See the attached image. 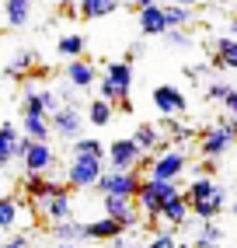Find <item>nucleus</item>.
<instances>
[{
  "label": "nucleus",
  "mask_w": 237,
  "mask_h": 248,
  "mask_svg": "<svg viewBox=\"0 0 237 248\" xmlns=\"http://www.w3.org/2000/svg\"><path fill=\"white\" fill-rule=\"evenodd\" d=\"M185 200L192 203V213L206 224V220H216L220 213L227 210V189H220L209 175H195L185 189Z\"/></svg>",
  "instance_id": "f257e3e1"
},
{
  "label": "nucleus",
  "mask_w": 237,
  "mask_h": 248,
  "mask_svg": "<svg viewBox=\"0 0 237 248\" xmlns=\"http://www.w3.org/2000/svg\"><path fill=\"white\" fill-rule=\"evenodd\" d=\"M129 91H133V63L129 60L108 63L98 80V98H105L112 105H122V112H129Z\"/></svg>",
  "instance_id": "f03ea898"
},
{
  "label": "nucleus",
  "mask_w": 237,
  "mask_h": 248,
  "mask_svg": "<svg viewBox=\"0 0 237 248\" xmlns=\"http://www.w3.org/2000/svg\"><path fill=\"white\" fill-rule=\"evenodd\" d=\"M175 196H181L178 182H161V178H143V189L136 196V206L147 213V224H157L161 220V210L175 200Z\"/></svg>",
  "instance_id": "7ed1b4c3"
},
{
  "label": "nucleus",
  "mask_w": 237,
  "mask_h": 248,
  "mask_svg": "<svg viewBox=\"0 0 237 248\" xmlns=\"http://www.w3.org/2000/svg\"><path fill=\"white\" fill-rule=\"evenodd\" d=\"M105 171H108L105 157L74 154V157H70V164H66V186H70V189H94Z\"/></svg>",
  "instance_id": "20e7f679"
},
{
  "label": "nucleus",
  "mask_w": 237,
  "mask_h": 248,
  "mask_svg": "<svg viewBox=\"0 0 237 248\" xmlns=\"http://www.w3.org/2000/svg\"><path fill=\"white\" fill-rule=\"evenodd\" d=\"M140 168H147V178H161V182H178L181 171L189 168V154L178 151V147H171V151L164 154H154V157H143Z\"/></svg>",
  "instance_id": "39448f33"
},
{
  "label": "nucleus",
  "mask_w": 237,
  "mask_h": 248,
  "mask_svg": "<svg viewBox=\"0 0 237 248\" xmlns=\"http://www.w3.org/2000/svg\"><path fill=\"white\" fill-rule=\"evenodd\" d=\"M143 147L133 140V137H118V140H112V147H108V168L112 171H136L140 164H143Z\"/></svg>",
  "instance_id": "423d86ee"
},
{
  "label": "nucleus",
  "mask_w": 237,
  "mask_h": 248,
  "mask_svg": "<svg viewBox=\"0 0 237 248\" xmlns=\"http://www.w3.org/2000/svg\"><path fill=\"white\" fill-rule=\"evenodd\" d=\"M140 189H143V178L136 171H112V168L94 186V192H101V196H126V200H136Z\"/></svg>",
  "instance_id": "0eeeda50"
},
{
  "label": "nucleus",
  "mask_w": 237,
  "mask_h": 248,
  "mask_svg": "<svg viewBox=\"0 0 237 248\" xmlns=\"http://www.w3.org/2000/svg\"><path fill=\"white\" fill-rule=\"evenodd\" d=\"M21 168L25 175H45L49 168H53V147H49L45 140H28L21 143Z\"/></svg>",
  "instance_id": "6e6552de"
},
{
  "label": "nucleus",
  "mask_w": 237,
  "mask_h": 248,
  "mask_svg": "<svg viewBox=\"0 0 237 248\" xmlns=\"http://www.w3.org/2000/svg\"><path fill=\"white\" fill-rule=\"evenodd\" d=\"M234 143H237V137L230 133V129H227L223 123H220V126L206 129V133L199 137V154L206 157V161H216V157H223Z\"/></svg>",
  "instance_id": "1a4fd4ad"
},
{
  "label": "nucleus",
  "mask_w": 237,
  "mask_h": 248,
  "mask_svg": "<svg viewBox=\"0 0 237 248\" xmlns=\"http://www.w3.org/2000/svg\"><path fill=\"white\" fill-rule=\"evenodd\" d=\"M53 133L63 137V140H70V143L80 140V133H84V112L77 105H63L53 115Z\"/></svg>",
  "instance_id": "9d476101"
},
{
  "label": "nucleus",
  "mask_w": 237,
  "mask_h": 248,
  "mask_svg": "<svg viewBox=\"0 0 237 248\" xmlns=\"http://www.w3.org/2000/svg\"><path fill=\"white\" fill-rule=\"evenodd\" d=\"M150 102H154L157 115H164V119H178V115L185 112V94L171 84H157L154 94H150Z\"/></svg>",
  "instance_id": "9b49d317"
},
{
  "label": "nucleus",
  "mask_w": 237,
  "mask_h": 248,
  "mask_svg": "<svg viewBox=\"0 0 237 248\" xmlns=\"http://www.w3.org/2000/svg\"><path fill=\"white\" fill-rule=\"evenodd\" d=\"M63 77L66 80H70V88H77V91H88V88H94L98 84V67H94V63L91 60H70V63H66V70H63Z\"/></svg>",
  "instance_id": "f8f14e48"
},
{
  "label": "nucleus",
  "mask_w": 237,
  "mask_h": 248,
  "mask_svg": "<svg viewBox=\"0 0 237 248\" xmlns=\"http://www.w3.org/2000/svg\"><path fill=\"white\" fill-rule=\"evenodd\" d=\"M101 206H105V217H115V220H122L129 231L140 224L136 200H126V196H101Z\"/></svg>",
  "instance_id": "ddd939ff"
},
{
  "label": "nucleus",
  "mask_w": 237,
  "mask_h": 248,
  "mask_svg": "<svg viewBox=\"0 0 237 248\" xmlns=\"http://www.w3.org/2000/svg\"><path fill=\"white\" fill-rule=\"evenodd\" d=\"M136 18H140V31H143V35H161V39H164L167 31H171V25H167V7H164V4L140 7Z\"/></svg>",
  "instance_id": "4468645a"
},
{
  "label": "nucleus",
  "mask_w": 237,
  "mask_h": 248,
  "mask_svg": "<svg viewBox=\"0 0 237 248\" xmlns=\"http://www.w3.org/2000/svg\"><path fill=\"white\" fill-rule=\"evenodd\" d=\"M70 213H74V196H70V186H63V189H59L49 203H42V217L53 224V227H56V224H66V220H74Z\"/></svg>",
  "instance_id": "2eb2a0df"
},
{
  "label": "nucleus",
  "mask_w": 237,
  "mask_h": 248,
  "mask_svg": "<svg viewBox=\"0 0 237 248\" xmlns=\"http://www.w3.org/2000/svg\"><path fill=\"white\" fill-rule=\"evenodd\" d=\"M21 143H25V133L7 119L4 126H0V161H4V164L21 161Z\"/></svg>",
  "instance_id": "dca6fc26"
},
{
  "label": "nucleus",
  "mask_w": 237,
  "mask_h": 248,
  "mask_svg": "<svg viewBox=\"0 0 237 248\" xmlns=\"http://www.w3.org/2000/svg\"><path fill=\"white\" fill-rule=\"evenodd\" d=\"M126 231H129V227H126L122 220H115V217H98V220L88 224V238H91V241H105V245H112L115 238H122Z\"/></svg>",
  "instance_id": "f3484780"
},
{
  "label": "nucleus",
  "mask_w": 237,
  "mask_h": 248,
  "mask_svg": "<svg viewBox=\"0 0 237 248\" xmlns=\"http://www.w3.org/2000/svg\"><path fill=\"white\" fill-rule=\"evenodd\" d=\"M31 11H35V0H4V21L11 31H21L31 21Z\"/></svg>",
  "instance_id": "a211bd4d"
},
{
  "label": "nucleus",
  "mask_w": 237,
  "mask_h": 248,
  "mask_svg": "<svg viewBox=\"0 0 237 248\" xmlns=\"http://www.w3.org/2000/svg\"><path fill=\"white\" fill-rule=\"evenodd\" d=\"M133 140L143 147V154H150V151H157V154L171 151V147H167V140H164V133H161L154 123H140V126H136V133H133Z\"/></svg>",
  "instance_id": "6ab92c4d"
},
{
  "label": "nucleus",
  "mask_w": 237,
  "mask_h": 248,
  "mask_svg": "<svg viewBox=\"0 0 237 248\" xmlns=\"http://www.w3.org/2000/svg\"><path fill=\"white\" fill-rule=\"evenodd\" d=\"M21 189H25V192H28V196H31V200H35L39 206H42V203H49V200H53V196H56L63 186H59V182H45L42 175H25Z\"/></svg>",
  "instance_id": "aec40b11"
},
{
  "label": "nucleus",
  "mask_w": 237,
  "mask_h": 248,
  "mask_svg": "<svg viewBox=\"0 0 237 248\" xmlns=\"http://www.w3.org/2000/svg\"><path fill=\"white\" fill-rule=\"evenodd\" d=\"M21 133L28 140H45L49 143V137H53V119H49V115H21Z\"/></svg>",
  "instance_id": "412c9836"
},
{
  "label": "nucleus",
  "mask_w": 237,
  "mask_h": 248,
  "mask_svg": "<svg viewBox=\"0 0 237 248\" xmlns=\"http://www.w3.org/2000/svg\"><path fill=\"white\" fill-rule=\"evenodd\" d=\"M112 11H118V0H77V14H80L84 21L108 18Z\"/></svg>",
  "instance_id": "4be33fe9"
},
{
  "label": "nucleus",
  "mask_w": 237,
  "mask_h": 248,
  "mask_svg": "<svg viewBox=\"0 0 237 248\" xmlns=\"http://www.w3.org/2000/svg\"><path fill=\"white\" fill-rule=\"evenodd\" d=\"M189 213H192V203L185 200V192H181V196H175V200L161 210V220H167L171 227H181V224H189Z\"/></svg>",
  "instance_id": "5701e85b"
},
{
  "label": "nucleus",
  "mask_w": 237,
  "mask_h": 248,
  "mask_svg": "<svg viewBox=\"0 0 237 248\" xmlns=\"http://www.w3.org/2000/svg\"><path fill=\"white\" fill-rule=\"evenodd\" d=\"M213 67H230V70H237V39H234V35H223V39H216Z\"/></svg>",
  "instance_id": "b1692460"
},
{
  "label": "nucleus",
  "mask_w": 237,
  "mask_h": 248,
  "mask_svg": "<svg viewBox=\"0 0 237 248\" xmlns=\"http://www.w3.org/2000/svg\"><path fill=\"white\" fill-rule=\"evenodd\" d=\"M195 248H223V227H220L216 220H206L199 227V234L192 241Z\"/></svg>",
  "instance_id": "393cba45"
},
{
  "label": "nucleus",
  "mask_w": 237,
  "mask_h": 248,
  "mask_svg": "<svg viewBox=\"0 0 237 248\" xmlns=\"http://www.w3.org/2000/svg\"><path fill=\"white\" fill-rule=\"evenodd\" d=\"M18 210H21L18 196H4V200H0V231H4V234H11V231L18 227Z\"/></svg>",
  "instance_id": "a878e982"
},
{
  "label": "nucleus",
  "mask_w": 237,
  "mask_h": 248,
  "mask_svg": "<svg viewBox=\"0 0 237 248\" xmlns=\"http://www.w3.org/2000/svg\"><path fill=\"white\" fill-rule=\"evenodd\" d=\"M53 238H56V241H66V245H77V241L88 238V224H80V220L56 224V227H53Z\"/></svg>",
  "instance_id": "bb28decb"
},
{
  "label": "nucleus",
  "mask_w": 237,
  "mask_h": 248,
  "mask_svg": "<svg viewBox=\"0 0 237 248\" xmlns=\"http://www.w3.org/2000/svg\"><path fill=\"white\" fill-rule=\"evenodd\" d=\"M21 115H49L45 112V102H42V91L39 88H31V84H25V91H21V108H18Z\"/></svg>",
  "instance_id": "cd10ccee"
},
{
  "label": "nucleus",
  "mask_w": 237,
  "mask_h": 248,
  "mask_svg": "<svg viewBox=\"0 0 237 248\" xmlns=\"http://www.w3.org/2000/svg\"><path fill=\"white\" fill-rule=\"evenodd\" d=\"M35 49H18V53H14L11 60H7V77H21L25 70H31L35 67Z\"/></svg>",
  "instance_id": "c85d7f7f"
},
{
  "label": "nucleus",
  "mask_w": 237,
  "mask_h": 248,
  "mask_svg": "<svg viewBox=\"0 0 237 248\" xmlns=\"http://www.w3.org/2000/svg\"><path fill=\"white\" fill-rule=\"evenodd\" d=\"M56 53L66 56V63H70V60H80V56H84V39L70 31V35H63V39L56 42Z\"/></svg>",
  "instance_id": "c756f323"
},
{
  "label": "nucleus",
  "mask_w": 237,
  "mask_h": 248,
  "mask_svg": "<svg viewBox=\"0 0 237 248\" xmlns=\"http://www.w3.org/2000/svg\"><path fill=\"white\" fill-rule=\"evenodd\" d=\"M88 119H91V126H108L112 123V102L94 98V102L88 105Z\"/></svg>",
  "instance_id": "7c9ffc66"
},
{
  "label": "nucleus",
  "mask_w": 237,
  "mask_h": 248,
  "mask_svg": "<svg viewBox=\"0 0 237 248\" xmlns=\"http://www.w3.org/2000/svg\"><path fill=\"white\" fill-rule=\"evenodd\" d=\"M167 7V25L171 28H189L195 18V7H178V4H164Z\"/></svg>",
  "instance_id": "2f4dec72"
},
{
  "label": "nucleus",
  "mask_w": 237,
  "mask_h": 248,
  "mask_svg": "<svg viewBox=\"0 0 237 248\" xmlns=\"http://www.w3.org/2000/svg\"><path fill=\"white\" fill-rule=\"evenodd\" d=\"M74 154H91V157H108V151L101 147L94 137H80V140H74Z\"/></svg>",
  "instance_id": "473e14b6"
},
{
  "label": "nucleus",
  "mask_w": 237,
  "mask_h": 248,
  "mask_svg": "<svg viewBox=\"0 0 237 248\" xmlns=\"http://www.w3.org/2000/svg\"><path fill=\"white\" fill-rule=\"evenodd\" d=\"M164 42L171 46V49H189V46H192V35H189L185 28H171V31L164 35Z\"/></svg>",
  "instance_id": "72a5a7b5"
},
{
  "label": "nucleus",
  "mask_w": 237,
  "mask_h": 248,
  "mask_svg": "<svg viewBox=\"0 0 237 248\" xmlns=\"http://www.w3.org/2000/svg\"><path fill=\"white\" fill-rule=\"evenodd\" d=\"M143 248H178V241H175V234H171V231H157V234L150 238Z\"/></svg>",
  "instance_id": "f704fd0d"
},
{
  "label": "nucleus",
  "mask_w": 237,
  "mask_h": 248,
  "mask_svg": "<svg viewBox=\"0 0 237 248\" xmlns=\"http://www.w3.org/2000/svg\"><path fill=\"white\" fill-rule=\"evenodd\" d=\"M227 94H230V84H223V80H213V84L206 88L209 102H227Z\"/></svg>",
  "instance_id": "c9c22d12"
},
{
  "label": "nucleus",
  "mask_w": 237,
  "mask_h": 248,
  "mask_svg": "<svg viewBox=\"0 0 237 248\" xmlns=\"http://www.w3.org/2000/svg\"><path fill=\"white\" fill-rule=\"evenodd\" d=\"M0 248H28V234H11L7 241H0Z\"/></svg>",
  "instance_id": "e433bc0d"
},
{
  "label": "nucleus",
  "mask_w": 237,
  "mask_h": 248,
  "mask_svg": "<svg viewBox=\"0 0 237 248\" xmlns=\"http://www.w3.org/2000/svg\"><path fill=\"white\" fill-rule=\"evenodd\" d=\"M223 108H227V115H230V119H237V88H230L227 102H223Z\"/></svg>",
  "instance_id": "4c0bfd02"
},
{
  "label": "nucleus",
  "mask_w": 237,
  "mask_h": 248,
  "mask_svg": "<svg viewBox=\"0 0 237 248\" xmlns=\"http://www.w3.org/2000/svg\"><path fill=\"white\" fill-rule=\"evenodd\" d=\"M108 248H140V245H136V241H129V238L122 234V238H115V241H112Z\"/></svg>",
  "instance_id": "58836bf2"
},
{
  "label": "nucleus",
  "mask_w": 237,
  "mask_h": 248,
  "mask_svg": "<svg viewBox=\"0 0 237 248\" xmlns=\"http://www.w3.org/2000/svg\"><path fill=\"white\" fill-rule=\"evenodd\" d=\"M185 74H189V77L195 80V77H202V74H206V67H185Z\"/></svg>",
  "instance_id": "ea45409f"
},
{
  "label": "nucleus",
  "mask_w": 237,
  "mask_h": 248,
  "mask_svg": "<svg viewBox=\"0 0 237 248\" xmlns=\"http://www.w3.org/2000/svg\"><path fill=\"white\" fill-rule=\"evenodd\" d=\"M167 4H178V7H199V0H167Z\"/></svg>",
  "instance_id": "a19ab883"
},
{
  "label": "nucleus",
  "mask_w": 237,
  "mask_h": 248,
  "mask_svg": "<svg viewBox=\"0 0 237 248\" xmlns=\"http://www.w3.org/2000/svg\"><path fill=\"white\" fill-rule=\"evenodd\" d=\"M133 4H136V11H140V7H150V4H157V0H133Z\"/></svg>",
  "instance_id": "79ce46f5"
},
{
  "label": "nucleus",
  "mask_w": 237,
  "mask_h": 248,
  "mask_svg": "<svg viewBox=\"0 0 237 248\" xmlns=\"http://www.w3.org/2000/svg\"><path fill=\"white\" fill-rule=\"evenodd\" d=\"M53 248H77V245H66V241H56Z\"/></svg>",
  "instance_id": "37998d69"
},
{
  "label": "nucleus",
  "mask_w": 237,
  "mask_h": 248,
  "mask_svg": "<svg viewBox=\"0 0 237 248\" xmlns=\"http://www.w3.org/2000/svg\"><path fill=\"white\" fill-rule=\"evenodd\" d=\"M230 31H234V35H237V14H234V21H230Z\"/></svg>",
  "instance_id": "c03bdc74"
},
{
  "label": "nucleus",
  "mask_w": 237,
  "mask_h": 248,
  "mask_svg": "<svg viewBox=\"0 0 237 248\" xmlns=\"http://www.w3.org/2000/svg\"><path fill=\"white\" fill-rule=\"evenodd\" d=\"M178 248H195V245H181V241H178Z\"/></svg>",
  "instance_id": "a18cd8bd"
},
{
  "label": "nucleus",
  "mask_w": 237,
  "mask_h": 248,
  "mask_svg": "<svg viewBox=\"0 0 237 248\" xmlns=\"http://www.w3.org/2000/svg\"><path fill=\"white\" fill-rule=\"evenodd\" d=\"M223 248H234V245H223Z\"/></svg>",
  "instance_id": "49530a36"
},
{
  "label": "nucleus",
  "mask_w": 237,
  "mask_h": 248,
  "mask_svg": "<svg viewBox=\"0 0 237 248\" xmlns=\"http://www.w3.org/2000/svg\"><path fill=\"white\" fill-rule=\"evenodd\" d=\"M234 213H237V203H234Z\"/></svg>",
  "instance_id": "de8ad7c7"
}]
</instances>
